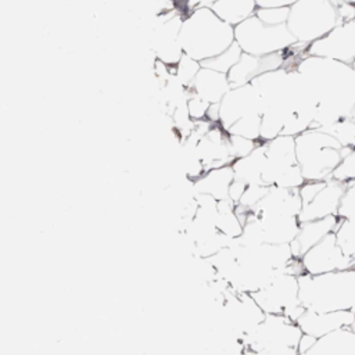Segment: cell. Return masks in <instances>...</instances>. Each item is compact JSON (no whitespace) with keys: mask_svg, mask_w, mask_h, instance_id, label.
Instances as JSON below:
<instances>
[{"mask_svg":"<svg viewBox=\"0 0 355 355\" xmlns=\"http://www.w3.org/2000/svg\"><path fill=\"white\" fill-rule=\"evenodd\" d=\"M295 68L318 100L312 128L326 129L352 115L355 108V67L352 64L305 55Z\"/></svg>","mask_w":355,"mask_h":355,"instance_id":"obj_1","label":"cell"},{"mask_svg":"<svg viewBox=\"0 0 355 355\" xmlns=\"http://www.w3.org/2000/svg\"><path fill=\"white\" fill-rule=\"evenodd\" d=\"M179 42L184 54L202 62L234 42V28L220 19L211 7L201 6L184 15Z\"/></svg>","mask_w":355,"mask_h":355,"instance_id":"obj_2","label":"cell"},{"mask_svg":"<svg viewBox=\"0 0 355 355\" xmlns=\"http://www.w3.org/2000/svg\"><path fill=\"white\" fill-rule=\"evenodd\" d=\"M300 301L312 311H351L355 315V266L323 275L298 276Z\"/></svg>","mask_w":355,"mask_h":355,"instance_id":"obj_3","label":"cell"},{"mask_svg":"<svg viewBox=\"0 0 355 355\" xmlns=\"http://www.w3.org/2000/svg\"><path fill=\"white\" fill-rule=\"evenodd\" d=\"M295 154L305 180H327L343 159V147L326 129L309 128L295 136Z\"/></svg>","mask_w":355,"mask_h":355,"instance_id":"obj_4","label":"cell"},{"mask_svg":"<svg viewBox=\"0 0 355 355\" xmlns=\"http://www.w3.org/2000/svg\"><path fill=\"white\" fill-rule=\"evenodd\" d=\"M340 22L331 0H297L290 6L287 28L298 43L309 44L329 33Z\"/></svg>","mask_w":355,"mask_h":355,"instance_id":"obj_5","label":"cell"},{"mask_svg":"<svg viewBox=\"0 0 355 355\" xmlns=\"http://www.w3.org/2000/svg\"><path fill=\"white\" fill-rule=\"evenodd\" d=\"M234 42L243 53L252 55L286 51L297 43L286 24L268 25L255 14L234 26Z\"/></svg>","mask_w":355,"mask_h":355,"instance_id":"obj_6","label":"cell"},{"mask_svg":"<svg viewBox=\"0 0 355 355\" xmlns=\"http://www.w3.org/2000/svg\"><path fill=\"white\" fill-rule=\"evenodd\" d=\"M266 315H286L297 322L305 312L300 301L298 276L288 272H279L263 288L251 293Z\"/></svg>","mask_w":355,"mask_h":355,"instance_id":"obj_7","label":"cell"},{"mask_svg":"<svg viewBox=\"0 0 355 355\" xmlns=\"http://www.w3.org/2000/svg\"><path fill=\"white\" fill-rule=\"evenodd\" d=\"M306 55L330 58L345 64L355 61V19L340 21L329 33L306 47Z\"/></svg>","mask_w":355,"mask_h":355,"instance_id":"obj_8","label":"cell"},{"mask_svg":"<svg viewBox=\"0 0 355 355\" xmlns=\"http://www.w3.org/2000/svg\"><path fill=\"white\" fill-rule=\"evenodd\" d=\"M288 50L286 51H276L265 55H252L243 53L240 60L232 67L227 72L229 82L232 87L244 86L252 83V80L266 72L283 68V67H293L294 57L287 55Z\"/></svg>","mask_w":355,"mask_h":355,"instance_id":"obj_9","label":"cell"},{"mask_svg":"<svg viewBox=\"0 0 355 355\" xmlns=\"http://www.w3.org/2000/svg\"><path fill=\"white\" fill-rule=\"evenodd\" d=\"M183 18L180 12L166 11L158 17L153 32L151 44L155 58L168 65H176L184 54L179 42Z\"/></svg>","mask_w":355,"mask_h":355,"instance_id":"obj_10","label":"cell"},{"mask_svg":"<svg viewBox=\"0 0 355 355\" xmlns=\"http://www.w3.org/2000/svg\"><path fill=\"white\" fill-rule=\"evenodd\" d=\"M300 259L308 275H323L354 266L352 258L341 250L334 233L309 248Z\"/></svg>","mask_w":355,"mask_h":355,"instance_id":"obj_11","label":"cell"},{"mask_svg":"<svg viewBox=\"0 0 355 355\" xmlns=\"http://www.w3.org/2000/svg\"><path fill=\"white\" fill-rule=\"evenodd\" d=\"M262 111V98L252 83L232 87L219 103V123L227 130L240 118Z\"/></svg>","mask_w":355,"mask_h":355,"instance_id":"obj_12","label":"cell"},{"mask_svg":"<svg viewBox=\"0 0 355 355\" xmlns=\"http://www.w3.org/2000/svg\"><path fill=\"white\" fill-rule=\"evenodd\" d=\"M344 189L345 183L333 178L327 179L322 190L309 202L302 205L298 220L302 223L329 216H338V207L344 194Z\"/></svg>","mask_w":355,"mask_h":355,"instance_id":"obj_13","label":"cell"},{"mask_svg":"<svg viewBox=\"0 0 355 355\" xmlns=\"http://www.w3.org/2000/svg\"><path fill=\"white\" fill-rule=\"evenodd\" d=\"M355 322V315L351 311H312L305 309L297 320L302 333L311 334L316 338L324 337L333 331L344 327H351Z\"/></svg>","mask_w":355,"mask_h":355,"instance_id":"obj_14","label":"cell"},{"mask_svg":"<svg viewBox=\"0 0 355 355\" xmlns=\"http://www.w3.org/2000/svg\"><path fill=\"white\" fill-rule=\"evenodd\" d=\"M338 216H329L323 219L302 222L297 237L290 243L294 258H301L309 248L316 245L329 234L334 233L338 226Z\"/></svg>","mask_w":355,"mask_h":355,"instance_id":"obj_15","label":"cell"},{"mask_svg":"<svg viewBox=\"0 0 355 355\" xmlns=\"http://www.w3.org/2000/svg\"><path fill=\"white\" fill-rule=\"evenodd\" d=\"M189 89L209 104H219L223 96L232 89V85L227 73L201 65Z\"/></svg>","mask_w":355,"mask_h":355,"instance_id":"obj_16","label":"cell"},{"mask_svg":"<svg viewBox=\"0 0 355 355\" xmlns=\"http://www.w3.org/2000/svg\"><path fill=\"white\" fill-rule=\"evenodd\" d=\"M263 233V241L272 244H290L298 234L301 222L298 216L261 215L258 216Z\"/></svg>","mask_w":355,"mask_h":355,"instance_id":"obj_17","label":"cell"},{"mask_svg":"<svg viewBox=\"0 0 355 355\" xmlns=\"http://www.w3.org/2000/svg\"><path fill=\"white\" fill-rule=\"evenodd\" d=\"M234 180V172L232 165L214 168L205 171V173L194 180L196 194H209L218 201L229 198V189Z\"/></svg>","mask_w":355,"mask_h":355,"instance_id":"obj_18","label":"cell"},{"mask_svg":"<svg viewBox=\"0 0 355 355\" xmlns=\"http://www.w3.org/2000/svg\"><path fill=\"white\" fill-rule=\"evenodd\" d=\"M266 159L265 144L259 143L257 148L245 157L237 158L232 162L234 178L247 184H263L262 171Z\"/></svg>","mask_w":355,"mask_h":355,"instance_id":"obj_19","label":"cell"},{"mask_svg":"<svg viewBox=\"0 0 355 355\" xmlns=\"http://www.w3.org/2000/svg\"><path fill=\"white\" fill-rule=\"evenodd\" d=\"M209 7L220 19L233 28L252 17L258 8L255 0H216Z\"/></svg>","mask_w":355,"mask_h":355,"instance_id":"obj_20","label":"cell"},{"mask_svg":"<svg viewBox=\"0 0 355 355\" xmlns=\"http://www.w3.org/2000/svg\"><path fill=\"white\" fill-rule=\"evenodd\" d=\"M218 211H219L216 218L218 232L230 240L239 239L243 233L244 222L236 212V204L229 198L220 200L218 201Z\"/></svg>","mask_w":355,"mask_h":355,"instance_id":"obj_21","label":"cell"},{"mask_svg":"<svg viewBox=\"0 0 355 355\" xmlns=\"http://www.w3.org/2000/svg\"><path fill=\"white\" fill-rule=\"evenodd\" d=\"M241 54H243V50L236 42H233L226 50H223L222 53H219L212 58L202 61L201 65L205 68H211V69L227 73L232 69V67L240 60Z\"/></svg>","mask_w":355,"mask_h":355,"instance_id":"obj_22","label":"cell"},{"mask_svg":"<svg viewBox=\"0 0 355 355\" xmlns=\"http://www.w3.org/2000/svg\"><path fill=\"white\" fill-rule=\"evenodd\" d=\"M261 121H262V114H259V112L245 115V116L240 118L237 122H234L227 129V133L261 141L259 140V137H261Z\"/></svg>","mask_w":355,"mask_h":355,"instance_id":"obj_23","label":"cell"},{"mask_svg":"<svg viewBox=\"0 0 355 355\" xmlns=\"http://www.w3.org/2000/svg\"><path fill=\"white\" fill-rule=\"evenodd\" d=\"M334 236L341 250L352 258L355 255V219H340Z\"/></svg>","mask_w":355,"mask_h":355,"instance_id":"obj_24","label":"cell"},{"mask_svg":"<svg viewBox=\"0 0 355 355\" xmlns=\"http://www.w3.org/2000/svg\"><path fill=\"white\" fill-rule=\"evenodd\" d=\"M200 68H201L200 61L189 57L187 54H183L180 61L175 65V75L184 87H190Z\"/></svg>","mask_w":355,"mask_h":355,"instance_id":"obj_25","label":"cell"},{"mask_svg":"<svg viewBox=\"0 0 355 355\" xmlns=\"http://www.w3.org/2000/svg\"><path fill=\"white\" fill-rule=\"evenodd\" d=\"M331 178L343 183L355 180V147L343 148V159L333 172Z\"/></svg>","mask_w":355,"mask_h":355,"instance_id":"obj_26","label":"cell"},{"mask_svg":"<svg viewBox=\"0 0 355 355\" xmlns=\"http://www.w3.org/2000/svg\"><path fill=\"white\" fill-rule=\"evenodd\" d=\"M268 190H269V186H266V184H248L241 200L236 205H239L240 208H243L248 212H254L255 208L258 207V204L266 196Z\"/></svg>","mask_w":355,"mask_h":355,"instance_id":"obj_27","label":"cell"},{"mask_svg":"<svg viewBox=\"0 0 355 355\" xmlns=\"http://www.w3.org/2000/svg\"><path fill=\"white\" fill-rule=\"evenodd\" d=\"M290 7H258L255 15L268 25L287 24Z\"/></svg>","mask_w":355,"mask_h":355,"instance_id":"obj_28","label":"cell"},{"mask_svg":"<svg viewBox=\"0 0 355 355\" xmlns=\"http://www.w3.org/2000/svg\"><path fill=\"white\" fill-rule=\"evenodd\" d=\"M259 143H262V141H257V140H251V139H247L243 136L229 133V148H230V153L234 159L248 155L250 153H252L257 148V146Z\"/></svg>","mask_w":355,"mask_h":355,"instance_id":"obj_29","label":"cell"},{"mask_svg":"<svg viewBox=\"0 0 355 355\" xmlns=\"http://www.w3.org/2000/svg\"><path fill=\"white\" fill-rule=\"evenodd\" d=\"M340 219H355V180L345 183L344 194L338 207Z\"/></svg>","mask_w":355,"mask_h":355,"instance_id":"obj_30","label":"cell"},{"mask_svg":"<svg viewBox=\"0 0 355 355\" xmlns=\"http://www.w3.org/2000/svg\"><path fill=\"white\" fill-rule=\"evenodd\" d=\"M209 105L211 104L208 101H205L204 98H201L198 94H196L194 92H191L187 87V111H189L190 118L194 122L207 119Z\"/></svg>","mask_w":355,"mask_h":355,"instance_id":"obj_31","label":"cell"},{"mask_svg":"<svg viewBox=\"0 0 355 355\" xmlns=\"http://www.w3.org/2000/svg\"><path fill=\"white\" fill-rule=\"evenodd\" d=\"M326 180H305L298 189V194L302 200V205L309 202L324 186Z\"/></svg>","mask_w":355,"mask_h":355,"instance_id":"obj_32","label":"cell"},{"mask_svg":"<svg viewBox=\"0 0 355 355\" xmlns=\"http://www.w3.org/2000/svg\"><path fill=\"white\" fill-rule=\"evenodd\" d=\"M247 186H248L247 183H244V182H241V180H239V179L234 178V180L232 182L230 189H229V200L233 201L234 204H239V201L241 200V197H243V194H244Z\"/></svg>","mask_w":355,"mask_h":355,"instance_id":"obj_33","label":"cell"},{"mask_svg":"<svg viewBox=\"0 0 355 355\" xmlns=\"http://www.w3.org/2000/svg\"><path fill=\"white\" fill-rule=\"evenodd\" d=\"M316 341H318V338H316V337H313V336H311V334L304 333V334H302V337H301V340H300V343H298V347H297V349H298V355H300V354H305V352L311 351V349L315 347Z\"/></svg>","mask_w":355,"mask_h":355,"instance_id":"obj_34","label":"cell"},{"mask_svg":"<svg viewBox=\"0 0 355 355\" xmlns=\"http://www.w3.org/2000/svg\"><path fill=\"white\" fill-rule=\"evenodd\" d=\"M258 7H290L297 0H255Z\"/></svg>","mask_w":355,"mask_h":355,"instance_id":"obj_35","label":"cell"},{"mask_svg":"<svg viewBox=\"0 0 355 355\" xmlns=\"http://www.w3.org/2000/svg\"><path fill=\"white\" fill-rule=\"evenodd\" d=\"M344 1H348V3H351V4L355 6V0H344Z\"/></svg>","mask_w":355,"mask_h":355,"instance_id":"obj_36","label":"cell"},{"mask_svg":"<svg viewBox=\"0 0 355 355\" xmlns=\"http://www.w3.org/2000/svg\"><path fill=\"white\" fill-rule=\"evenodd\" d=\"M351 118H352V119H355V108H354V111H352V115H351Z\"/></svg>","mask_w":355,"mask_h":355,"instance_id":"obj_37","label":"cell"},{"mask_svg":"<svg viewBox=\"0 0 355 355\" xmlns=\"http://www.w3.org/2000/svg\"><path fill=\"white\" fill-rule=\"evenodd\" d=\"M352 65H354V67H355V61H354V64H352Z\"/></svg>","mask_w":355,"mask_h":355,"instance_id":"obj_38","label":"cell"}]
</instances>
